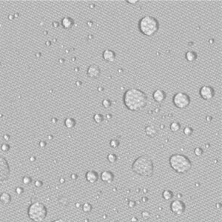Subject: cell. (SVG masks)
<instances>
[{
	"instance_id": "cell-10",
	"label": "cell",
	"mask_w": 222,
	"mask_h": 222,
	"mask_svg": "<svg viewBox=\"0 0 222 222\" xmlns=\"http://www.w3.org/2000/svg\"><path fill=\"white\" fill-rule=\"evenodd\" d=\"M87 73L90 78L98 79L101 76V69L97 65H90L87 68Z\"/></svg>"
},
{
	"instance_id": "cell-7",
	"label": "cell",
	"mask_w": 222,
	"mask_h": 222,
	"mask_svg": "<svg viewBox=\"0 0 222 222\" xmlns=\"http://www.w3.org/2000/svg\"><path fill=\"white\" fill-rule=\"evenodd\" d=\"M11 174V169L8 160L0 154V186L8 180Z\"/></svg>"
},
{
	"instance_id": "cell-11",
	"label": "cell",
	"mask_w": 222,
	"mask_h": 222,
	"mask_svg": "<svg viewBox=\"0 0 222 222\" xmlns=\"http://www.w3.org/2000/svg\"><path fill=\"white\" fill-rule=\"evenodd\" d=\"M100 178L101 182L105 184H111L114 180V174L111 171L104 170L100 175Z\"/></svg>"
},
{
	"instance_id": "cell-35",
	"label": "cell",
	"mask_w": 222,
	"mask_h": 222,
	"mask_svg": "<svg viewBox=\"0 0 222 222\" xmlns=\"http://www.w3.org/2000/svg\"><path fill=\"white\" fill-rule=\"evenodd\" d=\"M135 206H136V202H135V201H130V202H129V207H130L133 208V207H134Z\"/></svg>"
},
{
	"instance_id": "cell-6",
	"label": "cell",
	"mask_w": 222,
	"mask_h": 222,
	"mask_svg": "<svg viewBox=\"0 0 222 222\" xmlns=\"http://www.w3.org/2000/svg\"><path fill=\"white\" fill-rule=\"evenodd\" d=\"M191 99L190 96L184 92H178L173 97V103L178 109H185L190 105Z\"/></svg>"
},
{
	"instance_id": "cell-9",
	"label": "cell",
	"mask_w": 222,
	"mask_h": 222,
	"mask_svg": "<svg viewBox=\"0 0 222 222\" xmlns=\"http://www.w3.org/2000/svg\"><path fill=\"white\" fill-rule=\"evenodd\" d=\"M199 95L204 100L209 101L215 96V90L209 85H204L199 90Z\"/></svg>"
},
{
	"instance_id": "cell-27",
	"label": "cell",
	"mask_w": 222,
	"mask_h": 222,
	"mask_svg": "<svg viewBox=\"0 0 222 222\" xmlns=\"http://www.w3.org/2000/svg\"><path fill=\"white\" fill-rule=\"evenodd\" d=\"M101 105H102V106L105 107V108H109V107L112 105V102L109 99H103L102 101H101Z\"/></svg>"
},
{
	"instance_id": "cell-29",
	"label": "cell",
	"mask_w": 222,
	"mask_h": 222,
	"mask_svg": "<svg viewBox=\"0 0 222 222\" xmlns=\"http://www.w3.org/2000/svg\"><path fill=\"white\" fill-rule=\"evenodd\" d=\"M31 182H32V179L30 176H24L23 178H22V183H23L24 184L28 185L31 183Z\"/></svg>"
},
{
	"instance_id": "cell-28",
	"label": "cell",
	"mask_w": 222,
	"mask_h": 222,
	"mask_svg": "<svg viewBox=\"0 0 222 222\" xmlns=\"http://www.w3.org/2000/svg\"><path fill=\"white\" fill-rule=\"evenodd\" d=\"M203 153H204V150L201 147H195L194 149V154L196 156H198V157H200V156H202Z\"/></svg>"
},
{
	"instance_id": "cell-30",
	"label": "cell",
	"mask_w": 222,
	"mask_h": 222,
	"mask_svg": "<svg viewBox=\"0 0 222 222\" xmlns=\"http://www.w3.org/2000/svg\"><path fill=\"white\" fill-rule=\"evenodd\" d=\"M142 218H143L144 220H147V219H150V213L148 211L144 210L142 213Z\"/></svg>"
},
{
	"instance_id": "cell-20",
	"label": "cell",
	"mask_w": 222,
	"mask_h": 222,
	"mask_svg": "<svg viewBox=\"0 0 222 222\" xmlns=\"http://www.w3.org/2000/svg\"><path fill=\"white\" fill-rule=\"evenodd\" d=\"M76 125V122L75 121V119H73V118H67L65 120V127L68 128H73Z\"/></svg>"
},
{
	"instance_id": "cell-36",
	"label": "cell",
	"mask_w": 222,
	"mask_h": 222,
	"mask_svg": "<svg viewBox=\"0 0 222 222\" xmlns=\"http://www.w3.org/2000/svg\"><path fill=\"white\" fill-rule=\"evenodd\" d=\"M35 185L37 187H39L42 185V183L40 182V181H36V182H35Z\"/></svg>"
},
{
	"instance_id": "cell-5",
	"label": "cell",
	"mask_w": 222,
	"mask_h": 222,
	"mask_svg": "<svg viewBox=\"0 0 222 222\" xmlns=\"http://www.w3.org/2000/svg\"><path fill=\"white\" fill-rule=\"evenodd\" d=\"M48 215V209L43 203L35 201L28 209V218L34 222H42Z\"/></svg>"
},
{
	"instance_id": "cell-12",
	"label": "cell",
	"mask_w": 222,
	"mask_h": 222,
	"mask_svg": "<svg viewBox=\"0 0 222 222\" xmlns=\"http://www.w3.org/2000/svg\"><path fill=\"white\" fill-rule=\"evenodd\" d=\"M152 98H153V100L155 101L161 103L163 101L165 100V99L167 98V93L165 91L163 90L157 89L152 93Z\"/></svg>"
},
{
	"instance_id": "cell-8",
	"label": "cell",
	"mask_w": 222,
	"mask_h": 222,
	"mask_svg": "<svg viewBox=\"0 0 222 222\" xmlns=\"http://www.w3.org/2000/svg\"><path fill=\"white\" fill-rule=\"evenodd\" d=\"M185 209H186L185 204L182 201L178 200V199L173 200L170 204L171 211L176 216H180V215L184 214Z\"/></svg>"
},
{
	"instance_id": "cell-19",
	"label": "cell",
	"mask_w": 222,
	"mask_h": 222,
	"mask_svg": "<svg viewBox=\"0 0 222 222\" xmlns=\"http://www.w3.org/2000/svg\"><path fill=\"white\" fill-rule=\"evenodd\" d=\"M162 198L166 201H170L173 198V193L170 190H165L162 193Z\"/></svg>"
},
{
	"instance_id": "cell-14",
	"label": "cell",
	"mask_w": 222,
	"mask_h": 222,
	"mask_svg": "<svg viewBox=\"0 0 222 222\" xmlns=\"http://www.w3.org/2000/svg\"><path fill=\"white\" fill-rule=\"evenodd\" d=\"M85 178H86L87 182L90 183V184H95L99 180V176L96 171L89 170L85 174Z\"/></svg>"
},
{
	"instance_id": "cell-16",
	"label": "cell",
	"mask_w": 222,
	"mask_h": 222,
	"mask_svg": "<svg viewBox=\"0 0 222 222\" xmlns=\"http://www.w3.org/2000/svg\"><path fill=\"white\" fill-rule=\"evenodd\" d=\"M12 200V197L10 193L3 192L0 194V202L3 204H9L11 202Z\"/></svg>"
},
{
	"instance_id": "cell-23",
	"label": "cell",
	"mask_w": 222,
	"mask_h": 222,
	"mask_svg": "<svg viewBox=\"0 0 222 222\" xmlns=\"http://www.w3.org/2000/svg\"><path fill=\"white\" fill-rule=\"evenodd\" d=\"M107 159L111 164H114L117 162L118 157L115 153H109L107 156Z\"/></svg>"
},
{
	"instance_id": "cell-17",
	"label": "cell",
	"mask_w": 222,
	"mask_h": 222,
	"mask_svg": "<svg viewBox=\"0 0 222 222\" xmlns=\"http://www.w3.org/2000/svg\"><path fill=\"white\" fill-rule=\"evenodd\" d=\"M62 27L65 28V29H70L71 28L73 27V24H74V21H73V19H71L70 17H64L62 19Z\"/></svg>"
},
{
	"instance_id": "cell-4",
	"label": "cell",
	"mask_w": 222,
	"mask_h": 222,
	"mask_svg": "<svg viewBox=\"0 0 222 222\" xmlns=\"http://www.w3.org/2000/svg\"><path fill=\"white\" fill-rule=\"evenodd\" d=\"M138 27L139 31L143 35L146 36H152L158 31L160 24L158 20L153 16L146 15L138 21Z\"/></svg>"
},
{
	"instance_id": "cell-31",
	"label": "cell",
	"mask_w": 222,
	"mask_h": 222,
	"mask_svg": "<svg viewBox=\"0 0 222 222\" xmlns=\"http://www.w3.org/2000/svg\"><path fill=\"white\" fill-rule=\"evenodd\" d=\"M2 150H3V151H8V150L10 149V147L8 146V144H3V146H2Z\"/></svg>"
},
{
	"instance_id": "cell-25",
	"label": "cell",
	"mask_w": 222,
	"mask_h": 222,
	"mask_svg": "<svg viewBox=\"0 0 222 222\" xmlns=\"http://www.w3.org/2000/svg\"><path fill=\"white\" fill-rule=\"evenodd\" d=\"M120 142L119 140L116 139V138H113V139H111L110 141V146L112 148H117L119 146Z\"/></svg>"
},
{
	"instance_id": "cell-22",
	"label": "cell",
	"mask_w": 222,
	"mask_h": 222,
	"mask_svg": "<svg viewBox=\"0 0 222 222\" xmlns=\"http://www.w3.org/2000/svg\"><path fill=\"white\" fill-rule=\"evenodd\" d=\"M81 208H82V210H83V212H84V213H90L91 210L93 209V207L90 203L85 202V204H83Z\"/></svg>"
},
{
	"instance_id": "cell-26",
	"label": "cell",
	"mask_w": 222,
	"mask_h": 222,
	"mask_svg": "<svg viewBox=\"0 0 222 222\" xmlns=\"http://www.w3.org/2000/svg\"><path fill=\"white\" fill-rule=\"evenodd\" d=\"M193 133V129L190 127H186L184 128L183 130V133L186 136H190Z\"/></svg>"
},
{
	"instance_id": "cell-34",
	"label": "cell",
	"mask_w": 222,
	"mask_h": 222,
	"mask_svg": "<svg viewBox=\"0 0 222 222\" xmlns=\"http://www.w3.org/2000/svg\"><path fill=\"white\" fill-rule=\"evenodd\" d=\"M51 222H68V221H66V220L63 219H57L54 220V221H53Z\"/></svg>"
},
{
	"instance_id": "cell-33",
	"label": "cell",
	"mask_w": 222,
	"mask_h": 222,
	"mask_svg": "<svg viewBox=\"0 0 222 222\" xmlns=\"http://www.w3.org/2000/svg\"><path fill=\"white\" fill-rule=\"evenodd\" d=\"M127 3L131 4V5H135V4L138 3V0H127Z\"/></svg>"
},
{
	"instance_id": "cell-3",
	"label": "cell",
	"mask_w": 222,
	"mask_h": 222,
	"mask_svg": "<svg viewBox=\"0 0 222 222\" xmlns=\"http://www.w3.org/2000/svg\"><path fill=\"white\" fill-rule=\"evenodd\" d=\"M170 168L176 173L185 174L192 168V162L190 158L183 154L175 153L170 156L169 158Z\"/></svg>"
},
{
	"instance_id": "cell-13",
	"label": "cell",
	"mask_w": 222,
	"mask_h": 222,
	"mask_svg": "<svg viewBox=\"0 0 222 222\" xmlns=\"http://www.w3.org/2000/svg\"><path fill=\"white\" fill-rule=\"evenodd\" d=\"M102 58L105 62L109 63H113L116 60V54L113 50L107 49L102 53Z\"/></svg>"
},
{
	"instance_id": "cell-18",
	"label": "cell",
	"mask_w": 222,
	"mask_h": 222,
	"mask_svg": "<svg viewBox=\"0 0 222 222\" xmlns=\"http://www.w3.org/2000/svg\"><path fill=\"white\" fill-rule=\"evenodd\" d=\"M185 59H186L187 62H193L197 59V54L194 51H187L185 54Z\"/></svg>"
},
{
	"instance_id": "cell-24",
	"label": "cell",
	"mask_w": 222,
	"mask_h": 222,
	"mask_svg": "<svg viewBox=\"0 0 222 222\" xmlns=\"http://www.w3.org/2000/svg\"><path fill=\"white\" fill-rule=\"evenodd\" d=\"M93 120L96 124H101L104 121V116L101 113H96L93 115Z\"/></svg>"
},
{
	"instance_id": "cell-2",
	"label": "cell",
	"mask_w": 222,
	"mask_h": 222,
	"mask_svg": "<svg viewBox=\"0 0 222 222\" xmlns=\"http://www.w3.org/2000/svg\"><path fill=\"white\" fill-rule=\"evenodd\" d=\"M132 171L142 177H151L154 173V165L152 160L147 155L139 156L134 161L131 167Z\"/></svg>"
},
{
	"instance_id": "cell-21",
	"label": "cell",
	"mask_w": 222,
	"mask_h": 222,
	"mask_svg": "<svg viewBox=\"0 0 222 222\" xmlns=\"http://www.w3.org/2000/svg\"><path fill=\"white\" fill-rule=\"evenodd\" d=\"M170 129L171 131L174 132V133L178 132V130H180V129H181L180 123H179V122H178V121L172 122L170 125Z\"/></svg>"
},
{
	"instance_id": "cell-1",
	"label": "cell",
	"mask_w": 222,
	"mask_h": 222,
	"mask_svg": "<svg viewBox=\"0 0 222 222\" xmlns=\"http://www.w3.org/2000/svg\"><path fill=\"white\" fill-rule=\"evenodd\" d=\"M148 99L145 93L137 88H130L123 96L124 105L130 111H139L147 105Z\"/></svg>"
},
{
	"instance_id": "cell-32",
	"label": "cell",
	"mask_w": 222,
	"mask_h": 222,
	"mask_svg": "<svg viewBox=\"0 0 222 222\" xmlns=\"http://www.w3.org/2000/svg\"><path fill=\"white\" fill-rule=\"evenodd\" d=\"M23 188H22V187H17V188L16 189V193H17V194H22V193H23Z\"/></svg>"
},
{
	"instance_id": "cell-15",
	"label": "cell",
	"mask_w": 222,
	"mask_h": 222,
	"mask_svg": "<svg viewBox=\"0 0 222 222\" xmlns=\"http://www.w3.org/2000/svg\"><path fill=\"white\" fill-rule=\"evenodd\" d=\"M144 131H145L147 136H148V137L150 138H155L158 135L157 129H156L154 126H152V125L147 126L145 129H144Z\"/></svg>"
}]
</instances>
